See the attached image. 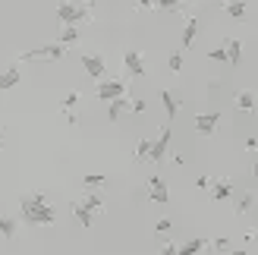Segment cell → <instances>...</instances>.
Masks as SVG:
<instances>
[{"mask_svg":"<svg viewBox=\"0 0 258 255\" xmlns=\"http://www.w3.org/2000/svg\"><path fill=\"white\" fill-rule=\"evenodd\" d=\"M19 211H22V218L35 227H54L57 224V211L50 205L47 193H25L19 199Z\"/></svg>","mask_w":258,"mask_h":255,"instance_id":"1","label":"cell"},{"mask_svg":"<svg viewBox=\"0 0 258 255\" xmlns=\"http://www.w3.org/2000/svg\"><path fill=\"white\" fill-rule=\"evenodd\" d=\"M170 139H173V130L170 126H161L158 136L151 139V155H148V164H158L167 158V151H170Z\"/></svg>","mask_w":258,"mask_h":255,"instance_id":"2","label":"cell"},{"mask_svg":"<svg viewBox=\"0 0 258 255\" xmlns=\"http://www.w3.org/2000/svg\"><path fill=\"white\" fill-rule=\"evenodd\" d=\"M95 95L101 98V101H120V98H126V79H101V85L95 88Z\"/></svg>","mask_w":258,"mask_h":255,"instance_id":"3","label":"cell"},{"mask_svg":"<svg viewBox=\"0 0 258 255\" xmlns=\"http://www.w3.org/2000/svg\"><path fill=\"white\" fill-rule=\"evenodd\" d=\"M57 19L63 25H79L82 19H88V7L85 4H57Z\"/></svg>","mask_w":258,"mask_h":255,"instance_id":"4","label":"cell"},{"mask_svg":"<svg viewBox=\"0 0 258 255\" xmlns=\"http://www.w3.org/2000/svg\"><path fill=\"white\" fill-rule=\"evenodd\" d=\"M79 63H82V70L92 76V79H104V73H107V63H104V57H98V54H82L79 57Z\"/></svg>","mask_w":258,"mask_h":255,"instance_id":"5","label":"cell"},{"mask_svg":"<svg viewBox=\"0 0 258 255\" xmlns=\"http://www.w3.org/2000/svg\"><path fill=\"white\" fill-rule=\"evenodd\" d=\"M79 205L85 211H92V214H104V193H101V189H85Z\"/></svg>","mask_w":258,"mask_h":255,"instance_id":"6","label":"cell"},{"mask_svg":"<svg viewBox=\"0 0 258 255\" xmlns=\"http://www.w3.org/2000/svg\"><path fill=\"white\" fill-rule=\"evenodd\" d=\"M217 123H221V110H205L196 117V130H199V136H214Z\"/></svg>","mask_w":258,"mask_h":255,"instance_id":"7","label":"cell"},{"mask_svg":"<svg viewBox=\"0 0 258 255\" xmlns=\"http://www.w3.org/2000/svg\"><path fill=\"white\" fill-rule=\"evenodd\" d=\"M123 67H126V73L133 76V79H142V76H145V57H142L139 50H126V54H123Z\"/></svg>","mask_w":258,"mask_h":255,"instance_id":"8","label":"cell"},{"mask_svg":"<svg viewBox=\"0 0 258 255\" xmlns=\"http://www.w3.org/2000/svg\"><path fill=\"white\" fill-rule=\"evenodd\" d=\"M145 186H148L151 202H158V205H167V202H170V189H167V183L161 180V176H151Z\"/></svg>","mask_w":258,"mask_h":255,"instance_id":"9","label":"cell"},{"mask_svg":"<svg viewBox=\"0 0 258 255\" xmlns=\"http://www.w3.org/2000/svg\"><path fill=\"white\" fill-rule=\"evenodd\" d=\"M208 193H211L214 202H227L230 196L236 193V183H233V180H227V176H221V180H214V183H211Z\"/></svg>","mask_w":258,"mask_h":255,"instance_id":"10","label":"cell"},{"mask_svg":"<svg viewBox=\"0 0 258 255\" xmlns=\"http://www.w3.org/2000/svg\"><path fill=\"white\" fill-rule=\"evenodd\" d=\"M255 92H252V88H239V92L233 95V107L239 110V113H252L255 110Z\"/></svg>","mask_w":258,"mask_h":255,"instance_id":"11","label":"cell"},{"mask_svg":"<svg viewBox=\"0 0 258 255\" xmlns=\"http://www.w3.org/2000/svg\"><path fill=\"white\" fill-rule=\"evenodd\" d=\"M179 255H199L202 249H208V239L205 236H192V239H183V243H176Z\"/></svg>","mask_w":258,"mask_h":255,"instance_id":"12","label":"cell"},{"mask_svg":"<svg viewBox=\"0 0 258 255\" xmlns=\"http://www.w3.org/2000/svg\"><path fill=\"white\" fill-rule=\"evenodd\" d=\"M224 54H227V63H233V67L242 60V41H239L236 35L233 38H224Z\"/></svg>","mask_w":258,"mask_h":255,"instance_id":"13","label":"cell"},{"mask_svg":"<svg viewBox=\"0 0 258 255\" xmlns=\"http://www.w3.org/2000/svg\"><path fill=\"white\" fill-rule=\"evenodd\" d=\"M161 104L167 110V120H176V113H179V98L170 92V88H161Z\"/></svg>","mask_w":258,"mask_h":255,"instance_id":"14","label":"cell"},{"mask_svg":"<svg viewBox=\"0 0 258 255\" xmlns=\"http://www.w3.org/2000/svg\"><path fill=\"white\" fill-rule=\"evenodd\" d=\"M196 35H199V16H186L183 35H179V41H183V47H189L192 41H196Z\"/></svg>","mask_w":258,"mask_h":255,"instance_id":"15","label":"cell"},{"mask_svg":"<svg viewBox=\"0 0 258 255\" xmlns=\"http://www.w3.org/2000/svg\"><path fill=\"white\" fill-rule=\"evenodd\" d=\"M129 113V98H120V101H110V107H107V120L110 123H117V120H123Z\"/></svg>","mask_w":258,"mask_h":255,"instance_id":"16","label":"cell"},{"mask_svg":"<svg viewBox=\"0 0 258 255\" xmlns=\"http://www.w3.org/2000/svg\"><path fill=\"white\" fill-rule=\"evenodd\" d=\"M19 82V67H7V70H0V95L7 92V88H13Z\"/></svg>","mask_w":258,"mask_h":255,"instance_id":"17","label":"cell"},{"mask_svg":"<svg viewBox=\"0 0 258 255\" xmlns=\"http://www.w3.org/2000/svg\"><path fill=\"white\" fill-rule=\"evenodd\" d=\"M63 54H67V50H63L57 41L44 44V47H35V57H44V60H63Z\"/></svg>","mask_w":258,"mask_h":255,"instance_id":"18","label":"cell"},{"mask_svg":"<svg viewBox=\"0 0 258 255\" xmlns=\"http://www.w3.org/2000/svg\"><path fill=\"white\" fill-rule=\"evenodd\" d=\"M70 211H73V218L79 221V224L85 227V230H88V227L95 224V214H92V211H85V208L79 205V202H73V205H70Z\"/></svg>","mask_w":258,"mask_h":255,"instance_id":"19","label":"cell"},{"mask_svg":"<svg viewBox=\"0 0 258 255\" xmlns=\"http://www.w3.org/2000/svg\"><path fill=\"white\" fill-rule=\"evenodd\" d=\"M76 41H79V25H63L57 35V44L63 47V44H76Z\"/></svg>","mask_w":258,"mask_h":255,"instance_id":"20","label":"cell"},{"mask_svg":"<svg viewBox=\"0 0 258 255\" xmlns=\"http://www.w3.org/2000/svg\"><path fill=\"white\" fill-rule=\"evenodd\" d=\"M148 155H151V139L142 136L136 142V164H148Z\"/></svg>","mask_w":258,"mask_h":255,"instance_id":"21","label":"cell"},{"mask_svg":"<svg viewBox=\"0 0 258 255\" xmlns=\"http://www.w3.org/2000/svg\"><path fill=\"white\" fill-rule=\"evenodd\" d=\"M252 205H255V193H242L236 199V214H239V218H246V214L252 211Z\"/></svg>","mask_w":258,"mask_h":255,"instance_id":"22","label":"cell"},{"mask_svg":"<svg viewBox=\"0 0 258 255\" xmlns=\"http://www.w3.org/2000/svg\"><path fill=\"white\" fill-rule=\"evenodd\" d=\"M0 236H4V239H13V236H16V221L7 218V214H0Z\"/></svg>","mask_w":258,"mask_h":255,"instance_id":"23","label":"cell"},{"mask_svg":"<svg viewBox=\"0 0 258 255\" xmlns=\"http://www.w3.org/2000/svg\"><path fill=\"white\" fill-rule=\"evenodd\" d=\"M224 10H227V16H233V19H242V16H246V10H249V7L242 4V0H233V4H227Z\"/></svg>","mask_w":258,"mask_h":255,"instance_id":"24","label":"cell"},{"mask_svg":"<svg viewBox=\"0 0 258 255\" xmlns=\"http://www.w3.org/2000/svg\"><path fill=\"white\" fill-rule=\"evenodd\" d=\"M82 186L85 189H101V186H104V173H85L82 176Z\"/></svg>","mask_w":258,"mask_h":255,"instance_id":"25","label":"cell"},{"mask_svg":"<svg viewBox=\"0 0 258 255\" xmlns=\"http://www.w3.org/2000/svg\"><path fill=\"white\" fill-rule=\"evenodd\" d=\"M167 70H170V73L183 70V54H179V50H170V57H167Z\"/></svg>","mask_w":258,"mask_h":255,"instance_id":"26","label":"cell"},{"mask_svg":"<svg viewBox=\"0 0 258 255\" xmlns=\"http://www.w3.org/2000/svg\"><path fill=\"white\" fill-rule=\"evenodd\" d=\"M129 113H145V98H129Z\"/></svg>","mask_w":258,"mask_h":255,"instance_id":"27","label":"cell"},{"mask_svg":"<svg viewBox=\"0 0 258 255\" xmlns=\"http://www.w3.org/2000/svg\"><path fill=\"white\" fill-rule=\"evenodd\" d=\"M76 104H79V92H67V95H63V110H73Z\"/></svg>","mask_w":258,"mask_h":255,"instance_id":"28","label":"cell"},{"mask_svg":"<svg viewBox=\"0 0 258 255\" xmlns=\"http://www.w3.org/2000/svg\"><path fill=\"white\" fill-rule=\"evenodd\" d=\"M211 246H214L217 252H224V255H227V252H230V239H227V236H214V243H211Z\"/></svg>","mask_w":258,"mask_h":255,"instance_id":"29","label":"cell"},{"mask_svg":"<svg viewBox=\"0 0 258 255\" xmlns=\"http://www.w3.org/2000/svg\"><path fill=\"white\" fill-rule=\"evenodd\" d=\"M208 60H214V63H227L224 47H214V50H208Z\"/></svg>","mask_w":258,"mask_h":255,"instance_id":"30","label":"cell"},{"mask_svg":"<svg viewBox=\"0 0 258 255\" xmlns=\"http://www.w3.org/2000/svg\"><path fill=\"white\" fill-rule=\"evenodd\" d=\"M161 255H179V249H176V243H173V239H167V243L161 246Z\"/></svg>","mask_w":258,"mask_h":255,"instance_id":"31","label":"cell"},{"mask_svg":"<svg viewBox=\"0 0 258 255\" xmlns=\"http://www.w3.org/2000/svg\"><path fill=\"white\" fill-rule=\"evenodd\" d=\"M211 183H214V180H211V176H205V173H202L199 180H196V186L202 189V193H208V189H211Z\"/></svg>","mask_w":258,"mask_h":255,"instance_id":"32","label":"cell"},{"mask_svg":"<svg viewBox=\"0 0 258 255\" xmlns=\"http://www.w3.org/2000/svg\"><path fill=\"white\" fill-rule=\"evenodd\" d=\"M154 227H158V233H170V230H173V224H170V221H167V218H161V221H158V224H154Z\"/></svg>","mask_w":258,"mask_h":255,"instance_id":"33","label":"cell"},{"mask_svg":"<svg viewBox=\"0 0 258 255\" xmlns=\"http://www.w3.org/2000/svg\"><path fill=\"white\" fill-rule=\"evenodd\" d=\"M154 7H161V10H179L176 0H161V4H154Z\"/></svg>","mask_w":258,"mask_h":255,"instance_id":"34","label":"cell"},{"mask_svg":"<svg viewBox=\"0 0 258 255\" xmlns=\"http://www.w3.org/2000/svg\"><path fill=\"white\" fill-rule=\"evenodd\" d=\"M63 117H67V123H70V126H79V117H76L73 110H63Z\"/></svg>","mask_w":258,"mask_h":255,"instance_id":"35","label":"cell"},{"mask_svg":"<svg viewBox=\"0 0 258 255\" xmlns=\"http://www.w3.org/2000/svg\"><path fill=\"white\" fill-rule=\"evenodd\" d=\"M170 164H176V167H179V164H186V158H183V151H173V155H170Z\"/></svg>","mask_w":258,"mask_h":255,"instance_id":"36","label":"cell"},{"mask_svg":"<svg viewBox=\"0 0 258 255\" xmlns=\"http://www.w3.org/2000/svg\"><path fill=\"white\" fill-rule=\"evenodd\" d=\"M246 148H249V151H258V139H255V136L246 139Z\"/></svg>","mask_w":258,"mask_h":255,"instance_id":"37","label":"cell"},{"mask_svg":"<svg viewBox=\"0 0 258 255\" xmlns=\"http://www.w3.org/2000/svg\"><path fill=\"white\" fill-rule=\"evenodd\" d=\"M246 243H249V246H252V243L258 246V230H249V233H246Z\"/></svg>","mask_w":258,"mask_h":255,"instance_id":"38","label":"cell"},{"mask_svg":"<svg viewBox=\"0 0 258 255\" xmlns=\"http://www.w3.org/2000/svg\"><path fill=\"white\" fill-rule=\"evenodd\" d=\"M227 255H249V252H246V249H230Z\"/></svg>","mask_w":258,"mask_h":255,"instance_id":"39","label":"cell"},{"mask_svg":"<svg viewBox=\"0 0 258 255\" xmlns=\"http://www.w3.org/2000/svg\"><path fill=\"white\" fill-rule=\"evenodd\" d=\"M252 176H255V180H258V158L252 161Z\"/></svg>","mask_w":258,"mask_h":255,"instance_id":"40","label":"cell"},{"mask_svg":"<svg viewBox=\"0 0 258 255\" xmlns=\"http://www.w3.org/2000/svg\"><path fill=\"white\" fill-rule=\"evenodd\" d=\"M0 148H4V126H0Z\"/></svg>","mask_w":258,"mask_h":255,"instance_id":"41","label":"cell"},{"mask_svg":"<svg viewBox=\"0 0 258 255\" xmlns=\"http://www.w3.org/2000/svg\"><path fill=\"white\" fill-rule=\"evenodd\" d=\"M255 16H258V0H255Z\"/></svg>","mask_w":258,"mask_h":255,"instance_id":"42","label":"cell"}]
</instances>
